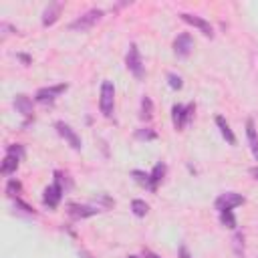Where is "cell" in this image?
<instances>
[{
  "label": "cell",
  "instance_id": "cell-1",
  "mask_svg": "<svg viewBox=\"0 0 258 258\" xmlns=\"http://www.w3.org/2000/svg\"><path fill=\"white\" fill-rule=\"evenodd\" d=\"M101 16H103V10H101V8H91V10H87L85 14H81L77 20H73V22L69 24V28H71V30H77V32H85V30L93 28V26L101 20Z\"/></svg>",
  "mask_w": 258,
  "mask_h": 258
},
{
  "label": "cell",
  "instance_id": "cell-2",
  "mask_svg": "<svg viewBox=\"0 0 258 258\" xmlns=\"http://www.w3.org/2000/svg\"><path fill=\"white\" fill-rule=\"evenodd\" d=\"M99 107H101V113L105 117H111L113 115V107H115V85L111 81H103L101 83Z\"/></svg>",
  "mask_w": 258,
  "mask_h": 258
},
{
  "label": "cell",
  "instance_id": "cell-3",
  "mask_svg": "<svg viewBox=\"0 0 258 258\" xmlns=\"http://www.w3.org/2000/svg\"><path fill=\"white\" fill-rule=\"evenodd\" d=\"M125 67L127 71L135 77V79H143L145 75V69H143V60H141V54H139V48L135 42L129 44V50L125 54Z\"/></svg>",
  "mask_w": 258,
  "mask_h": 258
},
{
  "label": "cell",
  "instance_id": "cell-4",
  "mask_svg": "<svg viewBox=\"0 0 258 258\" xmlns=\"http://www.w3.org/2000/svg\"><path fill=\"white\" fill-rule=\"evenodd\" d=\"M67 89H69V85H67V83L50 85V87H42V89H38V91H36L34 99H36L38 103H42V105H52V103H54V99H56L60 93H64Z\"/></svg>",
  "mask_w": 258,
  "mask_h": 258
},
{
  "label": "cell",
  "instance_id": "cell-5",
  "mask_svg": "<svg viewBox=\"0 0 258 258\" xmlns=\"http://www.w3.org/2000/svg\"><path fill=\"white\" fill-rule=\"evenodd\" d=\"M246 202V198L242 194H236V191H226V194H220L214 202L216 210L218 212H224V210H232L236 206H242Z\"/></svg>",
  "mask_w": 258,
  "mask_h": 258
},
{
  "label": "cell",
  "instance_id": "cell-6",
  "mask_svg": "<svg viewBox=\"0 0 258 258\" xmlns=\"http://www.w3.org/2000/svg\"><path fill=\"white\" fill-rule=\"evenodd\" d=\"M54 129H56V133L75 149V151H79L81 149V137H79V133L69 125V123H64V121H56L54 123Z\"/></svg>",
  "mask_w": 258,
  "mask_h": 258
},
{
  "label": "cell",
  "instance_id": "cell-7",
  "mask_svg": "<svg viewBox=\"0 0 258 258\" xmlns=\"http://www.w3.org/2000/svg\"><path fill=\"white\" fill-rule=\"evenodd\" d=\"M60 198H62V183L58 179H54L44 191H42V204L48 206L50 210H54L58 204H60Z\"/></svg>",
  "mask_w": 258,
  "mask_h": 258
},
{
  "label": "cell",
  "instance_id": "cell-8",
  "mask_svg": "<svg viewBox=\"0 0 258 258\" xmlns=\"http://www.w3.org/2000/svg\"><path fill=\"white\" fill-rule=\"evenodd\" d=\"M179 18L185 22V24H189V26H194V28H198L204 36H214V28H212V24L206 20V18H202V16H196V14H187V12H181L179 14Z\"/></svg>",
  "mask_w": 258,
  "mask_h": 258
},
{
  "label": "cell",
  "instance_id": "cell-9",
  "mask_svg": "<svg viewBox=\"0 0 258 258\" xmlns=\"http://www.w3.org/2000/svg\"><path fill=\"white\" fill-rule=\"evenodd\" d=\"M191 50H194V38H191V34H187V32L177 34L175 40H173V52H175V56L177 58H185V56H189Z\"/></svg>",
  "mask_w": 258,
  "mask_h": 258
},
{
  "label": "cell",
  "instance_id": "cell-10",
  "mask_svg": "<svg viewBox=\"0 0 258 258\" xmlns=\"http://www.w3.org/2000/svg\"><path fill=\"white\" fill-rule=\"evenodd\" d=\"M69 216L75 218V220H85V218H91V216H97L99 214V208L95 206H85V204H69Z\"/></svg>",
  "mask_w": 258,
  "mask_h": 258
},
{
  "label": "cell",
  "instance_id": "cell-11",
  "mask_svg": "<svg viewBox=\"0 0 258 258\" xmlns=\"http://www.w3.org/2000/svg\"><path fill=\"white\" fill-rule=\"evenodd\" d=\"M246 137H248L250 151H252L254 159L258 161V129L254 125V119H246Z\"/></svg>",
  "mask_w": 258,
  "mask_h": 258
},
{
  "label": "cell",
  "instance_id": "cell-12",
  "mask_svg": "<svg viewBox=\"0 0 258 258\" xmlns=\"http://www.w3.org/2000/svg\"><path fill=\"white\" fill-rule=\"evenodd\" d=\"M60 8H62L60 2H50L42 12V24L44 26H52L60 16Z\"/></svg>",
  "mask_w": 258,
  "mask_h": 258
},
{
  "label": "cell",
  "instance_id": "cell-13",
  "mask_svg": "<svg viewBox=\"0 0 258 258\" xmlns=\"http://www.w3.org/2000/svg\"><path fill=\"white\" fill-rule=\"evenodd\" d=\"M171 123H173V127L175 129H183L189 121H187V113H185V107L183 105H179V103H175L173 107H171Z\"/></svg>",
  "mask_w": 258,
  "mask_h": 258
},
{
  "label": "cell",
  "instance_id": "cell-14",
  "mask_svg": "<svg viewBox=\"0 0 258 258\" xmlns=\"http://www.w3.org/2000/svg\"><path fill=\"white\" fill-rule=\"evenodd\" d=\"M14 107L18 113H22L24 117H32V99L26 97V95H16L14 97Z\"/></svg>",
  "mask_w": 258,
  "mask_h": 258
},
{
  "label": "cell",
  "instance_id": "cell-15",
  "mask_svg": "<svg viewBox=\"0 0 258 258\" xmlns=\"http://www.w3.org/2000/svg\"><path fill=\"white\" fill-rule=\"evenodd\" d=\"M216 125H218V129H220L222 137H224V139H226L230 145H236V135H234V131L230 129L228 121H226L222 115H218V117H216Z\"/></svg>",
  "mask_w": 258,
  "mask_h": 258
},
{
  "label": "cell",
  "instance_id": "cell-16",
  "mask_svg": "<svg viewBox=\"0 0 258 258\" xmlns=\"http://www.w3.org/2000/svg\"><path fill=\"white\" fill-rule=\"evenodd\" d=\"M131 177L141 185V187H145V189H149V191H153V185H151V175L149 173H145V171H141V169H133L131 171Z\"/></svg>",
  "mask_w": 258,
  "mask_h": 258
},
{
  "label": "cell",
  "instance_id": "cell-17",
  "mask_svg": "<svg viewBox=\"0 0 258 258\" xmlns=\"http://www.w3.org/2000/svg\"><path fill=\"white\" fill-rule=\"evenodd\" d=\"M149 175H151V185H153V191H155V189H157V185H159V181H161V179H163V175H165V163H161V161H159V163H155Z\"/></svg>",
  "mask_w": 258,
  "mask_h": 258
},
{
  "label": "cell",
  "instance_id": "cell-18",
  "mask_svg": "<svg viewBox=\"0 0 258 258\" xmlns=\"http://www.w3.org/2000/svg\"><path fill=\"white\" fill-rule=\"evenodd\" d=\"M18 161H20V159H16V157H12V155H6V157L2 159L0 171H2L4 175H10V173H14V171L18 169Z\"/></svg>",
  "mask_w": 258,
  "mask_h": 258
},
{
  "label": "cell",
  "instance_id": "cell-19",
  "mask_svg": "<svg viewBox=\"0 0 258 258\" xmlns=\"http://www.w3.org/2000/svg\"><path fill=\"white\" fill-rule=\"evenodd\" d=\"M139 117H141V121H151V117H153V103H151L149 97L141 99V113H139Z\"/></svg>",
  "mask_w": 258,
  "mask_h": 258
},
{
  "label": "cell",
  "instance_id": "cell-20",
  "mask_svg": "<svg viewBox=\"0 0 258 258\" xmlns=\"http://www.w3.org/2000/svg\"><path fill=\"white\" fill-rule=\"evenodd\" d=\"M220 222H222L224 228L234 230V228H236V216H234V212H232V210H224V212H220Z\"/></svg>",
  "mask_w": 258,
  "mask_h": 258
},
{
  "label": "cell",
  "instance_id": "cell-21",
  "mask_svg": "<svg viewBox=\"0 0 258 258\" xmlns=\"http://www.w3.org/2000/svg\"><path fill=\"white\" fill-rule=\"evenodd\" d=\"M131 210H133V214H135L137 218H145V214L149 212V206H147L143 200H133V202H131Z\"/></svg>",
  "mask_w": 258,
  "mask_h": 258
},
{
  "label": "cell",
  "instance_id": "cell-22",
  "mask_svg": "<svg viewBox=\"0 0 258 258\" xmlns=\"http://www.w3.org/2000/svg\"><path fill=\"white\" fill-rule=\"evenodd\" d=\"M20 189H22V183L18 181V179H8V183H6V194H8V198H18V194H20Z\"/></svg>",
  "mask_w": 258,
  "mask_h": 258
},
{
  "label": "cell",
  "instance_id": "cell-23",
  "mask_svg": "<svg viewBox=\"0 0 258 258\" xmlns=\"http://www.w3.org/2000/svg\"><path fill=\"white\" fill-rule=\"evenodd\" d=\"M135 137L141 139V141H153V139H157V133L153 129H149V127H143V129L135 131Z\"/></svg>",
  "mask_w": 258,
  "mask_h": 258
},
{
  "label": "cell",
  "instance_id": "cell-24",
  "mask_svg": "<svg viewBox=\"0 0 258 258\" xmlns=\"http://www.w3.org/2000/svg\"><path fill=\"white\" fill-rule=\"evenodd\" d=\"M6 155H12L16 159H24V147L20 143H12L6 147Z\"/></svg>",
  "mask_w": 258,
  "mask_h": 258
},
{
  "label": "cell",
  "instance_id": "cell-25",
  "mask_svg": "<svg viewBox=\"0 0 258 258\" xmlns=\"http://www.w3.org/2000/svg\"><path fill=\"white\" fill-rule=\"evenodd\" d=\"M167 83H169V87H171L173 91H179V89L183 87L181 77H179V75H175V73H169V75H167Z\"/></svg>",
  "mask_w": 258,
  "mask_h": 258
},
{
  "label": "cell",
  "instance_id": "cell-26",
  "mask_svg": "<svg viewBox=\"0 0 258 258\" xmlns=\"http://www.w3.org/2000/svg\"><path fill=\"white\" fill-rule=\"evenodd\" d=\"M14 206H16V208H20V210H22V212H26V214H34V210H32L28 204H24L22 200H18V198L14 200Z\"/></svg>",
  "mask_w": 258,
  "mask_h": 258
},
{
  "label": "cell",
  "instance_id": "cell-27",
  "mask_svg": "<svg viewBox=\"0 0 258 258\" xmlns=\"http://www.w3.org/2000/svg\"><path fill=\"white\" fill-rule=\"evenodd\" d=\"M177 256H179V258H191V254L187 252L185 244H181V246H179V250H177Z\"/></svg>",
  "mask_w": 258,
  "mask_h": 258
},
{
  "label": "cell",
  "instance_id": "cell-28",
  "mask_svg": "<svg viewBox=\"0 0 258 258\" xmlns=\"http://www.w3.org/2000/svg\"><path fill=\"white\" fill-rule=\"evenodd\" d=\"M18 58H20L24 64H30V56H26V54H18Z\"/></svg>",
  "mask_w": 258,
  "mask_h": 258
},
{
  "label": "cell",
  "instance_id": "cell-29",
  "mask_svg": "<svg viewBox=\"0 0 258 258\" xmlns=\"http://www.w3.org/2000/svg\"><path fill=\"white\" fill-rule=\"evenodd\" d=\"M250 175H252L254 179H258V165H256V167H250Z\"/></svg>",
  "mask_w": 258,
  "mask_h": 258
},
{
  "label": "cell",
  "instance_id": "cell-30",
  "mask_svg": "<svg viewBox=\"0 0 258 258\" xmlns=\"http://www.w3.org/2000/svg\"><path fill=\"white\" fill-rule=\"evenodd\" d=\"M129 258H137V256H129Z\"/></svg>",
  "mask_w": 258,
  "mask_h": 258
}]
</instances>
